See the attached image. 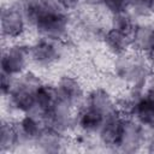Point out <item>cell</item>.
I'll return each instance as SVG.
<instances>
[{
  "mask_svg": "<svg viewBox=\"0 0 154 154\" xmlns=\"http://www.w3.org/2000/svg\"><path fill=\"white\" fill-rule=\"evenodd\" d=\"M42 83L38 77L28 72L22 76L10 91V103L18 111L30 113L36 107V90Z\"/></svg>",
  "mask_w": 154,
  "mask_h": 154,
  "instance_id": "1",
  "label": "cell"
},
{
  "mask_svg": "<svg viewBox=\"0 0 154 154\" xmlns=\"http://www.w3.org/2000/svg\"><path fill=\"white\" fill-rule=\"evenodd\" d=\"M116 73L119 78L132 83L135 88H140L148 76V66L140 57L122 55L116 61Z\"/></svg>",
  "mask_w": 154,
  "mask_h": 154,
  "instance_id": "2",
  "label": "cell"
},
{
  "mask_svg": "<svg viewBox=\"0 0 154 154\" xmlns=\"http://www.w3.org/2000/svg\"><path fill=\"white\" fill-rule=\"evenodd\" d=\"M25 17L20 5L11 6L1 12V30L2 35L8 38H14L22 35L25 26Z\"/></svg>",
  "mask_w": 154,
  "mask_h": 154,
  "instance_id": "3",
  "label": "cell"
},
{
  "mask_svg": "<svg viewBox=\"0 0 154 154\" xmlns=\"http://www.w3.org/2000/svg\"><path fill=\"white\" fill-rule=\"evenodd\" d=\"M30 52L24 46H12L2 53L1 58V72L14 76L23 71L25 67Z\"/></svg>",
  "mask_w": 154,
  "mask_h": 154,
  "instance_id": "4",
  "label": "cell"
},
{
  "mask_svg": "<svg viewBox=\"0 0 154 154\" xmlns=\"http://www.w3.org/2000/svg\"><path fill=\"white\" fill-rule=\"evenodd\" d=\"M124 120L125 118L119 109L105 117V122L99 131L100 138L103 144L109 147H118L123 132Z\"/></svg>",
  "mask_w": 154,
  "mask_h": 154,
  "instance_id": "5",
  "label": "cell"
},
{
  "mask_svg": "<svg viewBox=\"0 0 154 154\" xmlns=\"http://www.w3.org/2000/svg\"><path fill=\"white\" fill-rule=\"evenodd\" d=\"M30 57L31 59L42 66H48L53 64L55 60H58L60 55V49L54 43L53 40L43 38L38 42H36L30 49Z\"/></svg>",
  "mask_w": 154,
  "mask_h": 154,
  "instance_id": "6",
  "label": "cell"
},
{
  "mask_svg": "<svg viewBox=\"0 0 154 154\" xmlns=\"http://www.w3.org/2000/svg\"><path fill=\"white\" fill-rule=\"evenodd\" d=\"M142 138H143V134L141 126L132 120L125 119L118 147L122 148L123 150L132 152L141 144Z\"/></svg>",
  "mask_w": 154,
  "mask_h": 154,
  "instance_id": "7",
  "label": "cell"
},
{
  "mask_svg": "<svg viewBox=\"0 0 154 154\" xmlns=\"http://www.w3.org/2000/svg\"><path fill=\"white\" fill-rule=\"evenodd\" d=\"M57 91H58V96L61 100L66 101L72 106L77 101H79V99L83 95V90L79 82L70 76H64L59 79V83L57 85Z\"/></svg>",
  "mask_w": 154,
  "mask_h": 154,
  "instance_id": "8",
  "label": "cell"
},
{
  "mask_svg": "<svg viewBox=\"0 0 154 154\" xmlns=\"http://www.w3.org/2000/svg\"><path fill=\"white\" fill-rule=\"evenodd\" d=\"M57 99H58L57 87L41 84L36 90V107H35L34 111H38L41 117L45 119L46 114L54 106Z\"/></svg>",
  "mask_w": 154,
  "mask_h": 154,
  "instance_id": "9",
  "label": "cell"
},
{
  "mask_svg": "<svg viewBox=\"0 0 154 154\" xmlns=\"http://www.w3.org/2000/svg\"><path fill=\"white\" fill-rule=\"evenodd\" d=\"M131 113L138 122V124L144 126L154 125V102H152L146 96L138 97L135 100Z\"/></svg>",
  "mask_w": 154,
  "mask_h": 154,
  "instance_id": "10",
  "label": "cell"
},
{
  "mask_svg": "<svg viewBox=\"0 0 154 154\" xmlns=\"http://www.w3.org/2000/svg\"><path fill=\"white\" fill-rule=\"evenodd\" d=\"M88 106L101 112L105 117H107L108 114H111L118 109L116 107V105L113 103L109 94L105 89H101V88L94 89L90 93L89 100H88Z\"/></svg>",
  "mask_w": 154,
  "mask_h": 154,
  "instance_id": "11",
  "label": "cell"
},
{
  "mask_svg": "<svg viewBox=\"0 0 154 154\" xmlns=\"http://www.w3.org/2000/svg\"><path fill=\"white\" fill-rule=\"evenodd\" d=\"M131 36L130 34L116 30V29H109L105 34V43L108 47L109 51H112L116 54H124L126 49L131 46Z\"/></svg>",
  "mask_w": 154,
  "mask_h": 154,
  "instance_id": "12",
  "label": "cell"
},
{
  "mask_svg": "<svg viewBox=\"0 0 154 154\" xmlns=\"http://www.w3.org/2000/svg\"><path fill=\"white\" fill-rule=\"evenodd\" d=\"M18 130V136H19V141H35L37 140V137L40 136L41 131L43 130V126L41 125V122L38 120L37 117L32 116V114H26L20 122H19V126L17 128Z\"/></svg>",
  "mask_w": 154,
  "mask_h": 154,
  "instance_id": "13",
  "label": "cell"
},
{
  "mask_svg": "<svg viewBox=\"0 0 154 154\" xmlns=\"http://www.w3.org/2000/svg\"><path fill=\"white\" fill-rule=\"evenodd\" d=\"M77 122L82 130L87 132H96V131H100L105 122V116L101 112L88 106L79 113Z\"/></svg>",
  "mask_w": 154,
  "mask_h": 154,
  "instance_id": "14",
  "label": "cell"
},
{
  "mask_svg": "<svg viewBox=\"0 0 154 154\" xmlns=\"http://www.w3.org/2000/svg\"><path fill=\"white\" fill-rule=\"evenodd\" d=\"M153 32H154V29L150 26H146V25L136 26L131 36V46L134 47V49L141 53L143 52L148 53L150 48Z\"/></svg>",
  "mask_w": 154,
  "mask_h": 154,
  "instance_id": "15",
  "label": "cell"
},
{
  "mask_svg": "<svg viewBox=\"0 0 154 154\" xmlns=\"http://www.w3.org/2000/svg\"><path fill=\"white\" fill-rule=\"evenodd\" d=\"M61 132L57 131L51 126L43 128L40 136L36 140V143L46 152H58L61 146Z\"/></svg>",
  "mask_w": 154,
  "mask_h": 154,
  "instance_id": "16",
  "label": "cell"
},
{
  "mask_svg": "<svg viewBox=\"0 0 154 154\" xmlns=\"http://www.w3.org/2000/svg\"><path fill=\"white\" fill-rule=\"evenodd\" d=\"M19 142L18 130L16 126L11 125L10 123L2 122L0 129V148L1 152H6L12 149Z\"/></svg>",
  "mask_w": 154,
  "mask_h": 154,
  "instance_id": "17",
  "label": "cell"
},
{
  "mask_svg": "<svg viewBox=\"0 0 154 154\" xmlns=\"http://www.w3.org/2000/svg\"><path fill=\"white\" fill-rule=\"evenodd\" d=\"M112 28L126 34L132 35V31L136 26H134L132 23V18L131 16L126 12H118V13H113V18H112Z\"/></svg>",
  "mask_w": 154,
  "mask_h": 154,
  "instance_id": "18",
  "label": "cell"
},
{
  "mask_svg": "<svg viewBox=\"0 0 154 154\" xmlns=\"http://www.w3.org/2000/svg\"><path fill=\"white\" fill-rule=\"evenodd\" d=\"M102 5L112 13L126 11L130 5V0H102Z\"/></svg>",
  "mask_w": 154,
  "mask_h": 154,
  "instance_id": "19",
  "label": "cell"
},
{
  "mask_svg": "<svg viewBox=\"0 0 154 154\" xmlns=\"http://www.w3.org/2000/svg\"><path fill=\"white\" fill-rule=\"evenodd\" d=\"M147 99H149L152 102H154V84L152 85V87H149V89L147 90V93H146V95H144Z\"/></svg>",
  "mask_w": 154,
  "mask_h": 154,
  "instance_id": "20",
  "label": "cell"
},
{
  "mask_svg": "<svg viewBox=\"0 0 154 154\" xmlns=\"http://www.w3.org/2000/svg\"><path fill=\"white\" fill-rule=\"evenodd\" d=\"M148 53L154 59V32H153V37H152V42H150V48H149V52Z\"/></svg>",
  "mask_w": 154,
  "mask_h": 154,
  "instance_id": "21",
  "label": "cell"
},
{
  "mask_svg": "<svg viewBox=\"0 0 154 154\" xmlns=\"http://www.w3.org/2000/svg\"><path fill=\"white\" fill-rule=\"evenodd\" d=\"M149 8H150V12H153V13H154V0H152V1H150Z\"/></svg>",
  "mask_w": 154,
  "mask_h": 154,
  "instance_id": "22",
  "label": "cell"
}]
</instances>
